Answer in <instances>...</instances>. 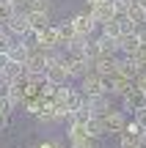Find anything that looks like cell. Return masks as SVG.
Wrapping results in <instances>:
<instances>
[{
    "mask_svg": "<svg viewBox=\"0 0 146 148\" xmlns=\"http://www.w3.org/2000/svg\"><path fill=\"white\" fill-rule=\"evenodd\" d=\"M105 85H108V93H110V96H119V99H121V96H124L135 82H132V79H127V77H121V74H116V77L105 79Z\"/></svg>",
    "mask_w": 146,
    "mask_h": 148,
    "instance_id": "9",
    "label": "cell"
},
{
    "mask_svg": "<svg viewBox=\"0 0 146 148\" xmlns=\"http://www.w3.org/2000/svg\"><path fill=\"white\" fill-rule=\"evenodd\" d=\"M132 121H135L138 126H141L143 132H146V110H141V112H138V115H132Z\"/></svg>",
    "mask_w": 146,
    "mask_h": 148,
    "instance_id": "23",
    "label": "cell"
},
{
    "mask_svg": "<svg viewBox=\"0 0 146 148\" xmlns=\"http://www.w3.org/2000/svg\"><path fill=\"white\" fill-rule=\"evenodd\" d=\"M11 5H14L17 11H25V5H28V0H8Z\"/></svg>",
    "mask_w": 146,
    "mask_h": 148,
    "instance_id": "27",
    "label": "cell"
},
{
    "mask_svg": "<svg viewBox=\"0 0 146 148\" xmlns=\"http://www.w3.org/2000/svg\"><path fill=\"white\" fill-rule=\"evenodd\" d=\"M77 88H80V93L86 96V99H97V96H105V93H108V85H105V79L99 77L97 71H88L86 77L77 82Z\"/></svg>",
    "mask_w": 146,
    "mask_h": 148,
    "instance_id": "1",
    "label": "cell"
},
{
    "mask_svg": "<svg viewBox=\"0 0 146 148\" xmlns=\"http://www.w3.org/2000/svg\"><path fill=\"white\" fill-rule=\"evenodd\" d=\"M86 101H88V110H91V115H94V118H102L105 112L113 110V104H110V93L97 96V99H86Z\"/></svg>",
    "mask_w": 146,
    "mask_h": 148,
    "instance_id": "12",
    "label": "cell"
},
{
    "mask_svg": "<svg viewBox=\"0 0 146 148\" xmlns=\"http://www.w3.org/2000/svg\"><path fill=\"white\" fill-rule=\"evenodd\" d=\"M28 19H30V27H33V30H44V27L53 25L50 14H28Z\"/></svg>",
    "mask_w": 146,
    "mask_h": 148,
    "instance_id": "18",
    "label": "cell"
},
{
    "mask_svg": "<svg viewBox=\"0 0 146 148\" xmlns=\"http://www.w3.org/2000/svg\"><path fill=\"white\" fill-rule=\"evenodd\" d=\"M88 14L94 16V22H97L99 27H102V25H108L110 19H116V11H113V3H110V0H105V3L94 5V8H88Z\"/></svg>",
    "mask_w": 146,
    "mask_h": 148,
    "instance_id": "8",
    "label": "cell"
},
{
    "mask_svg": "<svg viewBox=\"0 0 146 148\" xmlns=\"http://www.w3.org/2000/svg\"><path fill=\"white\" fill-rule=\"evenodd\" d=\"M72 25H75V33L77 36H83V38H94L97 36V30H99V25L94 22V16L88 14H75L72 16Z\"/></svg>",
    "mask_w": 146,
    "mask_h": 148,
    "instance_id": "5",
    "label": "cell"
},
{
    "mask_svg": "<svg viewBox=\"0 0 146 148\" xmlns=\"http://www.w3.org/2000/svg\"><path fill=\"white\" fill-rule=\"evenodd\" d=\"M119 148H146V132L135 121H130L119 134Z\"/></svg>",
    "mask_w": 146,
    "mask_h": 148,
    "instance_id": "2",
    "label": "cell"
},
{
    "mask_svg": "<svg viewBox=\"0 0 146 148\" xmlns=\"http://www.w3.org/2000/svg\"><path fill=\"white\" fill-rule=\"evenodd\" d=\"M121 110H124V112H132V115H138L141 110H146V93H143L141 88H135V85H132V88L121 96Z\"/></svg>",
    "mask_w": 146,
    "mask_h": 148,
    "instance_id": "4",
    "label": "cell"
},
{
    "mask_svg": "<svg viewBox=\"0 0 146 148\" xmlns=\"http://www.w3.org/2000/svg\"><path fill=\"white\" fill-rule=\"evenodd\" d=\"M135 88H141L143 93H146V69H143V71H141V74L135 77Z\"/></svg>",
    "mask_w": 146,
    "mask_h": 148,
    "instance_id": "24",
    "label": "cell"
},
{
    "mask_svg": "<svg viewBox=\"0 0 146 148\" xmlns=\"http://www.w3.org/2000/svg\"><path fill=\"white\" fill-rule=\"evenodd\" d=\"M99 3H105V0H88V8H94V5H99Z\"/></svg>",
    "mask_w": 146,
    "mask_h": 148,
    "instance_id": "28",
    "label": "cell"
},
{
    "mask_svg": "<svg viewBox=\"0 0 146 148\" xmlns=\"http://www.w3.org/2000/svg\"><path fill=\"white\" fill-rule=\"evenodd\" d=\"M124 16L130 19V25L135 27V30H138V27H143V25H146V11L141 8V5H138V0H135V3L130 5V11H127Z\"/></svg>",
    "mask_w": 146,
    "mask_h": 148,
    "instance_id": "13",
    "label": "cell"
},
{
    "mask_svg": "<svg viewBox=\"0 0 146 148\" xmlns=\"http://www.w3.org/2000/svg\"><path fill=\"white\" fill-rule=\"evenodd\" d=\"M135 36H138V44L146 49V25H143V27H138V30H135Z\"/></svg>",
    "mask_w": 146,
    "mask_h": 148,
    "instance_id": "25",
    "label": "cell"
},
{
    "mask_svg": "<svg viewBox=\"0 0 146 148\" xmlns=\"http://www.w3.org/2000/svg\"><path fill=\"white\" fill-rule=\"evenodd\" d=\"M28 58H30V47L22 44L19 38H17V41L11 44V49H8V60H11V63H17V66H25Z\"/></svg>",
    "mask_w": 146,
    "mask_h": 148,
    "instance_id": "11",
    "label": "cell"
},
{
    "mask_svg": "<svg viewBox=\"0 0 146 148\" xmlns=\"http://www.w3.org/2000/svg\"><path fill=\"white\" fill-rule=\"evenodd\" d=\"M138 5H141V8L146 11V0H138Z\"/></svg>",
    "mask_w": 146,
    "mask_h": 148,
    "instance_id": "29",
    "label": "cell"
},
{
    "mask_svg": "<svg viewBox=\"0 0 146 148\" xmlns=\"http://www.w3.org/2000/svg\"><path fill=\"white\" fill-rule=\"evenodd\" d=\"M99 36H105V38H113V41H119L124 33H121V25H119V16L116 19H110L108 25H102L99 27Z\"/></svg>",
    "mask_w": 146,
    "mask_h": 148,
    "instance_id": "14",
    "label": "cell"
},
{
    "mask_svg": "<svg viewBox=\"0 0 146 148\" xmlns=\"http://www.w3.org/2000/svg\"><path fill=\"white\" fill-rule=\"evenodd\" d=\"M113 3V11H116V16H124L127 11H130V5L135 3V0H110Z\"/></svg>",
    "mask_w": 146,
    "mask_h": 148,
    "instance_id": "21",
    "label": "cell"
},
{
    "mask_svg": "<svg viewBox=\"0 0 146 148\" xmlns=\"http://www.w3.org/2000/svg\"><path fill=\"white\" fill-rule=\"evenodd\" d=\"M99 58H102V49H99V41H97V36H94V38H88V44H86V60L88 63H97Z\"/></svg>",
    "mask_w": 146,
    "mask_h": 148,
    "instance_id": "17",
    "label": "cell"
},
{
    "mask_svg": "<svg viewBox=\"0 0 146 148\" xmlns=\"http://www.w3.org/2000/svg\"><path fill=\"white\" fill-rule=\"evenodd\" d=\"M17 14V8L8 3V0H0V25H6V22L11 19V16Z\"/></svg>",
    "mask_w": 146,
    "mask_h": 148,
    "instance_id": "20",
    "label": "cell"
},
{
    "mask_svg": "<svg viewBox=\"0 0 146 148\" xmlns=\"http://www.w3.org/2000/svg\"><path fill=\"white\" fill-rule=\"evenodd\" d=\"M42 49L44 52H55V49H64V36H61V30H58V25H50V27H44L42 30Z\"/></svg>",
    "mask_w": 146,
    "mask_h": 148,
    "instance_id": "6",
    "label": "cell"
},
{
    "mask_svg": "<svg viewBox=\"0 0 146 148\" xmlns=\"http://www.w3.org/2000/svg\"><path fill=\"white\" fill-rule=\"evenodd\" d=\"M8 115H11V112H6V110H0V132H3V129L8 126Z\"/></svg>",
    "mask_w": 146,
    "mask_h": 148,
    "instance_id": "26",
    "label": "cell"
},
{
    "mask_svg": "<svg viewBox=\"0 0 146 148\" xmlns=\"http://www.w3.org/2000/svg\"><path fill=\"white\" fill-rule=\"evenodd\" d=\"M58 25V30H61V36H64V44L69 41V38H75L77 33H75V25H72V19H61V22H55Z\"/></svg>",
    "mask_w": 146,
    "mask_h": 148,
    "instance_id": "19",
    "label": "cell"
},
{
    "mask_svg": "<svg viewBox=\"0 0 146 148\" xmlns=\"http://www.w3.org/2000/svg\"><path fill=\"white\" fill-rule=\"evenodd\" d=\"M69 148H94L91 137H80V140H69Z\"/></svg>",
    "mask_w": 146,
    "mask_h": 148,
    "instance_id": "22",
    "label": "cell"
},
{
    "mask_svg": "<svg viewBox=\"0 0 146 148\" xmlns=\"http://www.w3.org/2000/svg\"><path fill=\"white\" fill-rule=\"evenodd\" d=\"M141 44H138V36L135 33H127V36H121L119 38V55L121 58H132L135 52H141Z\"/></svg>",
    "mask_w": 146,
    "mask_h": 148,
    "instance_id": "10",
    "label": "cell"
},
{
    "mask_svg": "<svg viewBox=\"0 0 146 148\" xmlns=\"http://www.w3.org/2000/svg\"><path fill=\"white\" fill-rule=\"evenodd\" d=\"M0 79H3V69H0Z\"/></svg>",
    "mask_w": 146,
    "mask_h": 148,
    "instance_id": "30",
    "label": "cell"
},
{
    "mask_svg": "<svg viewBox=\"0 0 146 148\" xmlns=\"http://www.w3.org/2000/svg\"><path fill=\"white\" fill-rule=\"evenodd\" d=\"M86 134L97 143V140H102V137H108L105 134V126H102V118H91V121L86 123Z\"/></svg>",
    "mask_w": 146,
    "mask_h": 148,
    "instance_id": "15",
    "label": "cell"
},
{
    "mask_svg": "<svg viewBox=\"0 0 146 148\" xmlns=\"http://www.w3.org/2000/svg\"><path fill=\"white\" fill-rule=\"evenodd\" d=\"M25 11L28 14H50L53 11V0H28Z\"/></svg>",
    "mask_w": 146,
    "mask_h": 148,
    "instance_id": "16",
    "label": "cell"
},
{
    "mask_svg": "<svg viewBox=\"0 0 146 148\" xmlns=\"http://www.w3.org/2000/svg\"><path fill=\"white\" fill-rule=\"evenodd\" d=\"M6 27H8V33L14 38H22L28 30H30V19H28V11H17L14 16H11L8 22H6Z\"/></svg>",
    "mask_w": 146,
    "mask_h": 148,
    "instance_id": "7",
    "label": "cell"
},
{
    "mask_svg": "<svg viewBox=\"0 0 146 148\" xmlns=\"http://www.w3.org/2000/svg\"><path fill=\"white\" fill-rule=\"evenodd\" d=\"M130 123V118H127V112L124 110H110V112H105L102 115V126H105V134H116L119 137L121 132H124V126Z\"/></svg>",
    "mask_w": 146,
    "mask_h": 148,
    "instance_id": "3",
    "label": "cell"
}]
</instances>
